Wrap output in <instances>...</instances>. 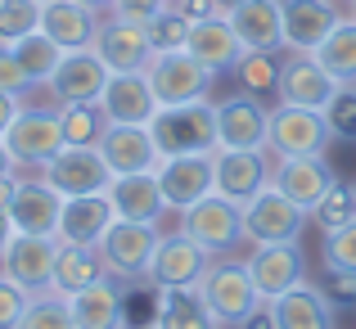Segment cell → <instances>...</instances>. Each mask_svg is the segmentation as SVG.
<instances>
[{
  "mask_svg": "<svg viewBox=\"0 0 356 329\" xmlns=\"http://www.w3.org/2000/svg\"><path fill=\"white\" fill-rule=\"evenodd\" d=\"M194 294L203 298V307L212 312V321L221 329H243L266 307L261 294H257V284H252V275H248V266H243V262H221V257H212V266L203 271Z\"/></svg>",
  "mask_w": 356,
  "mask_h": 329,
  "instance_id": "obj_1",
  "label": "cell"
},
{
  "mask_svg": "<svg viewBox=\"0 0 356 329\" xmlns=\"http://www.w3.org/2000/svg\"><path fill=\"white\" fill-rule=\"evenodd\" d=\"M149 136H154L158 154H212L221 145L217 140V104L212 99H194V104H172L158 109L149 118Z\"/></svg>",
  "mask_w": 356,
  "mask_h": 329,
  "instance_id": "obj_2",
  "label": "cell"
},
{
  "mask_svg": "<svg viewBox=\"0 0 356 329\" xmlns=\"http://www.w3.org/2000/svg\"><path fill=\"white\" fill-rule=\"evenodd\" d=\"M158 239H163V230L149 221H113L104 230V239L95 243L99 257H104V271L122 284H136V280H149V262H154L158 252Z\"/></svg>",
  "mask_w": 356,
  "mask_h": 329,
  "instance_id": "obj_3",
  "label": "cell"
},
{
  "mask_svg": "<svg viewBox=\"0 0 356 329\" xmlns=\"http://www.w3.org/2000/svg\"><path fill=\"white\" fill-rule=\"evenodd\" d=\"M181 230L190 234L194 243H203L212 257H230L239 243H248V234H243V203L226 199V194H217V190L181 212Z\"/></svg>",
  "mask_w": 356,
  "mask_h": 329,
  "instance_id": "obj_4",
  "label": "cell"
},
{
  "mask_svg": "<svg viewBox=\"0 0 356 329\" xmlns=\"http://www.w3.org/2000/svg\"><path fill=\"white\" fill-rule=\"evenodd\" d=\"M145 77H149V86H154L158 109H172V104L208 99L217 72H208L190 50H167V54H154V59H149Z\"/></svg>",
  "mask_w": 356,
  "mask_h": 329,
  "instance_id": "obj_5",
  "label": "cell"
},
{
  "mask_svg": "<svg viewBox=\"0 0 356 329\" xmlns=\"http://www.w3.org/2000/svg\"><path fill=\"white\" fill-rule=\"evenodd\" d=\"M330 122L321 109H298V104H275L266 127V149L275 158H316L330 149Z\"/></svg>",
  "mask_w": 356,
  "mask_h": 329,
  "instance_id": "obj_6",
  "label": "cell"
},
{
  "mask_svg": "<svg viewBox=\"0 0 356 329\" xmlns=\"http://www.w3.org/2000/svg\"><path fill=\"white\" fill-rule=\"evenodd\" d=\"M36 176H41L45 185H54L63 199H77V194H104L108 185H113V167L104 163V154H99L95 145H63Z\"/></svg>",
  "mask_w": 356,
  "mask_h": 329,
  "instance_id": "obj_7",
  "label": "cell"
},
{
  "mask_svg": "<svg viewBox=\"0 0 356 329\" xmlns=\"http://www.w3.org/2000/svg\"><path fill=\"white\" fill-rule=\"evenodd\" d=\"M307 221H312V212H302L293 199H284L275 185L257 190L243 203V234H248L252 248L257 243H298Z\"/></svg>",
  "mask_w": 356,
  "mask_h": 329,
  "instance_id": "obj_8",
  "label": "cell"
},
{
  "mask_svg": "<svg viewBox=\"0 0 356 329\" xmlns=\"http://www.w3.org/2000/svg\"><path fill=\"white\" fill-rule=\"evenodd\" d=\"M5 149L23 172H41L54 154L63 149L59 109H18V118L5 131Z\"/></svg>",
  "mask_w": 356,
  "mask_h": 329,
  "instance_id": "obj_9",
  "label": "cell"
},
{
  "mask_svg": "<svg viewBox=\"0 0 356 329\" xmlns=\"http://www.w3.org/2000/svg\"><path fill=\"white\" fill-rule=\"evenodd\" d=\"M212 266V252L203 243H194L185 230H172L158 239V252L149 262V284L158 294H172V289H199L203 271Z\"/></svg>",
  "mask_w": 356,
  "mask_h": 329,
  "instance_id": "obj_10",
  "label": "cell"
},
{
  "mask_svg": "<svg viewBox=\"0 0 356 329\" xmlns=\"http://www.w3.org/2000/svg\"><path fill=\"white\" fill-rule=\"evenodd\" d=\"M54 262H59V234H14L0 257V271L14 284H23L27 294H50Z\"/></svg>",
  "mask_w": 356,
  "mask_h": 329,
  "instance_id": "obj_11",
  "label": "cell"
},
{
  "mask_svg": "<svg viewBox=\"0 0 356 329\" xmlns=\"http://www.w3.org/2000/svg\"><path fill=\"white\" fill-rule=\"evenodd\" d=\"M158 185H163V199L172 212L194 208L199 199H208L217 172H212V154H176V158H158L154 167Z\"/></svg>",
  "mask_w": 356,
  "mask_h": 329,
  "instance_id": "obj_12",
  "label": "cell"
},
{
  "mask_svg": "<svg viewBox=\"0 0 356 329\" xmlns=\"http://www.w3.org/2000/svg\"><path fill=\"white\" fill-rule=\"evenodd\" d=\"M108 77H113V72L104 68V59L86 45V50H68L63 54L59 68H54V77L45 81V86H50L54 104H99Z\"/></svg>",
  "mask_w": 356,
  "mask_h": 329,
  "instance_id": "obj_13",
  "label": "cell"
},
{
  "mask_svg": "<svg viewBox=\"0 0 356 329\" xmlns=\"http://www.w3.org/2000/svg\"><path fill=\"white\" fill-rule=\"evenodd\" d=\"M212 172H217V185L212 190L226 194L235 203H248L257 190L270 185V158L266 149H212Z\"/></svg>",
  "mask_w": 356,
  "mask_h": 329,
  "instance_id": "obj_14",
  "label": "cell"
},
{
  "mask_svg": "<svg viewBox=\"0 0 356 329\" xmlns=\"http://www.w3.org/2000/svg\"><path fill=\"white\" fill-rule=\"evenodd\" d=\"M270 185H275L284 199H293L302 212H312L316 203L339 185V176L325 163V154H316V158H275V163H270Z\"/></svg>",
  "mask_w": 356,
  "mask_h": 329,
  "instance_id": "obj_15",
  "label": "cell"
},
{
  "mask_svg": "<svg viewBox=\"0 0 356 329\" xmlns=\"http://www.w3.org/2000/svg\"><path fill=\"white\" fill-rule=\"evenodd\" d=\"M252 275V284H257L261 303H270V298L289 294L293 284H302L307 280V257L298 243H257L252 248V257L243 262Z\"/></svg>",
  "mask_w": 356,
  "mask_h": 329,
  "instance_id": "obj_16",
  "label": "cell"
},
{
  "mask_svg": "<svg viewBox=\"0 0 356 329\" xmlns=\"http://www.w3.org/2000/svg\"><path fill=\"white\" fill-rule=\"evenodd\" d=\"M90 50L104 59L108 72H145L149 59H154V45H149V27L127 23V18H108L99 23Z\"/></svg>",
  "mask_w": 356,
  "mask_h": 329,
  "instance_id": "obj_17",
  "label": "cell"
},
{
  "mask_svg": "<svg viewBox=\"0 0 356 329\" xmlns=\"http://www.w3.org/2000/svg\"><path fill=\"white\" fill-rule=\"evenodd\" d=\"M280 104H298V109H321L339 95V81L316 63V54H298L289 50L284 68H280Z\"/></svg>",
  "mask_w": 356,
  "mask_h": 329,
  "instance_id": "obj_18",
  "label": "cell"
},
{
  "mask_svg": "<svg viewBox=\"0 0 356 329\" xmlns=\"http://www.w3.org/2000/svg\"><path fill=\"white\" fill-rule=\"evenodd\" d=\"M270 109H261V95H230L217 104V140L221 149H266Z\"/></svg>",
  "mask_w": 356,
  "mask_h": 329,
  "instance_id": "obj_19",
  "label": "cell"
},
{
  "mask_svg": "<svg viewBox=\"0 0 356 329\" xmlns=\"http://www.w3.org/2000/svg\"><path fill=\"white\" fill-rule=\"evenodd\" d=\"M284 18V45L298 54H312L325 36L339 27V0H280Z\"/></svg>",
  "mask_w": 356,
  "mask_h": 329,
  "instance_id": "obj_20",
  "label": "cell"
},
{
  "mask_svg": "<svg viewBox=\"0 0 356 329\" xmlns=\"http://www.w3.org/2000/svg\"><path fill=\"white\" fill-rule=\"evenodd\" d=\"M99 154L113 167V176H131V172H154L158 167V145L149 136V127L140 122H108L104 140H99Z\"/></svg>",
  "mask_w": 356,
  "mask_h": 329,
  "instance_id": "obj_21",
  "label": "cell"
},
{
  "mask_svg": "<svg viewBox=\"0 0 356 329\" xmlns=\"http://www.w3.org/2000/svg\"><path fill=\"white\" fill-rule=\"evenodd\" d=\"M270 329H334V303L325 289L316 284H293L289 294L270 298L266 303Z\"/></svg>",
  "mask_w": 356,
  "mask_h": 329,
  "instance_id": "obj_22",
  "label": "cell"
},
{
  "mask_svg": "<svg viewBox=\"0 0 356 329\" xmlns=\"http://www.w3.org/2000/svg\"><path fill=\"white\" fill-rule=\"evenodd\" d=\"M59 212H63V194L54 185L36 181H18V194L9 203V221L18 234H54L59 230Z\"/></svg>",
  "mask_w": 356,
  "mask_h": 329,
  "instance_id": "obj_23",
  "label": "cell"
},
{
  "mask_svg": "<svg viewBox=\"0 0 356 329\" xmlns=\"http://www.w3.org/2000/svg\"><path fill=\"white\" fill-rule=\"evenodd\" d=\"M230 27L243 50H280L284 45V18L280 0H230Z\"/></svg>",
  "mask_w": 356,
  "mask_h": 329,
  "instance_id": "obj_24",
  "label": "cell"
},
{
  "mask_svg": "<svg viewBox=\"0 0 356 329\" xmlns=\"http://www.w3.org/2000/svg\"><path fill=\"white\" fill-rule=\"evenodd\" d=\"M118 221L113 212V199L104 194H77V199H63V212H59V243H99L104 230Z\"/></svg>",
  "mask_w": 356,
  "mask_h": 329,
  "instance_id": "obj_25",
  "label": "cell"
},
{
  "mask_svg": "<svg viewBox=\"0 0 356 329\" xmlns=\"http://www.w3.org/2000/svg\"><path fill=\"white\" fill-rule=\"evenodd\" d=\"M99 109H104L108 122H140L149 127V118L158 113V99H154V86H149L145 72H113L99 95Z\"/></svg>",
  "mask_w": 356,
  "mask_h": 329,
  "instance_id": "obj_26",
  "label": "cell"
},
{
  "mask_svg": "<svg viewBox=\"0 0 356 329\" xmlns=\"http://www.w3.org/2000/svg\"><path fill=\"white\" fill-rule=\"evenodd\" d=\"M41 32L68 54V50H86L95 41L99 23H95V9H86L81 0H45L41 5Z\"/></svg>",
  "mask_w": 356,
  "mask_h": 329,
  "instance_id": "obj_27",
  "label": "cell"
},
{
  "mask_svg": "<svg viewBox=\"0 0 356 329\" xmlns=\"http://www.w3.org/2000/svg\"><path fill=\"white\" fill-rule=\"evenodd\" d=\"M108 199H113V212H118L122 221H149V225H158V217L167 212L163 185H158L154 172L113 176V185H108Z\"/></svg>",
  "mask_w": 356,
  "mask_h": 329,
  "instance_id": "obj_28",
  "label": "cell"
},
{
  "mask_svg": "<svg viewBox=\"0 0 356 329\" xmlns=\"http://www.w3.org/2000/svg\"><path fill=\"white\" fill-rule=\"evenodd\" d=\"M185 50H190L208 72H230V68L239 63L243 45H239L235 27H230V18L217 14V18H199V23L190 27V41H185Z\"/></svg>",
  "mask_w": 356,
  "mask_h": 329,
  "instance_id": "obj_29",
  "label": "cell"
},
{
  "mask_svg": "<svg viewBox=\"0 0 356 329\" xmlns=\"http://www.w3.org/2000/svg\"><path fill=\"white\" fill-rule=\"evenodd\" d=\"M104 257L95 243H59V262H54V294L72 298L81 289H90L95 280H104Z\"/></svg>",
  "mask_w": 356,
  "mask_h": 329,
  "instance_id": "obj_30",
  "label": "cell"
},
{
  "mask_svg": "<svg viewBox=\"0 0 356 329\" xmlns=\"http://www.w3.org/2000/svg\"><path fill=\"white\" fill-rule=\"evenodd\" d=\"M72 316H77V329H122V294L113 284V275L95 280L90 289L68 298Z\"/></svg>",
  "mask_w": 356,
  "mask_h": 329,
  "instance_id": "obj_31",
  "label": "cell"
},
{
  "mask_svg": "<svg viewBox=\"0 0 356 329\" xmlns=\"http://www.w3.org/2000/svg\"><path fill=\"white\" fill-rule=\"evenodd\" d=\"M312 54L339 86H356V18H339V27Z\"/></svg>",
  "mask_w": 356,
  "mask_h": 329,
  "instance_id": "obj_32",
  "label": "cell"
},
{
  "mask_svg": "<svg viewBox=\"0 0 356 329\" xmlns=\"http://www.w3.org/2000/svg\"><path fill=\"white\" fill-rule=\"evenodd\" d=\"M154 329H221V325L212 321V312L203 307V298L194 289H172V294H163Z\"/></svg>",
  "mask_w": 356,
  "mask_h": 329,
  "instance_id": "obj_33",
  "label": "cell"
},
{
  "mask_svg": "<svg viewBox=\"0 0 356 329\" xmlns=\"http://www.w3.org/2000/svg\"><path fill=\"white\" fill-rule=\"evenodd\" d=\"M9 50L18 54V63H23V72L32 77V86L50 81V77H54V68H59V59H63V50L41 32V27H36L32 36H23V41H14Z\"/></svg>",
  "mask_w": 356,
  "mask_h": 329,
  "instance_id": "obj_34",
  "label": "cell"
},
{
  "mask_svg": "<svg viewBox=\"0 0 356 329\" xmlns=\"http://www.w3.org/2000/svg\"><path fill=\"white\" fill-rule=\"evenodd\" d=\"M59 127H63V145H95L104 140L108 118L99 104H59Z\"/></svg>",
  "mask_w": 356,
  "mask_h": 329,
  "instance_id": "obj_35",
  "label": "cell"
},
{
  "mask_svg": "<svg viewBox=\"0 0 356 329\" xmlns=\"http://www.w3.org/2000/svg\"><path fill=\"white\" fill-rule=\"evenodd\" d=\"M280 68H284V63H280V50H243L230 72L239 77V86L248 90V95H266V90L280 86Z\"/></svg>",
  "mask_w": 356,
  "mask_h": 329,
  "instance_id": "obj_36",
  "label": "cell"
},
{
  "mask_svg": "<svg viewBox=\"0 0 356 329\" xmlns=\"http://www.w3.org/2000/svg\"><path fill=\"white\" fill-rule=\"evenodd\" d=\"M14 329H77V316H72V303L63 294H32L27 298V312L18 316Z\"/></svg>",
  "mask_w": 356,
  "mask_h": 329,
  "instance_id": "obj_37",
  "label": "cell"
},
{
  "mask_svg": "<svg viewBox=\"0 0 356 329\" xmlns=\"http://www.w3.org/2000/svg\"><path fill=\"white\" fill-rule=\"evenodd\" d=\"M190 14H185L181 5H167L163 14L149 18V45H154V54H167V50H185V41H190Z\"/></svg>",
  "mask_w": 356,
  "mask_h": 329,
  "instance_id": "obj_38",
  "label": "cell"
},
{
  "mask_svg": "<svg viewBox=\"0 0 356 329\" xmlns=\"http://www.w3.org/2000/svg\"><path fill=\"white\" fill-rule=\"evenodd\" d=\"M41 27V0H0V45H14Z\"/></svg>",
  "mask_w": 356,
  "mask_h": 329,
  "instance_id": "obj_39",
  "label": "cell"
},
{
  "mask_svg": "<svg viewBox=\"0 0 356 329\" xmlns=\"http://www.w3.org/2000/svg\"><path fill=\"white\" fill-rule=\"evenodd\" d=\"M352 217H356V190H352V185H343V181L334 185V190H330V194H325V199L312 208V221L321 225L325 234L339 230V225H348Z\"/></svg>",
  "mask_w": 356,
  "mask_h": 329,
  "instance_id": "obj_40",
  "label": "cell"
},
{
  "mask_svg": "<svg viewBox=\"0 0 356 329\" xmlns=\"http://www.w3.org/2000/svg\"><path fill=\"white\" fill-rule=\"evenodd\" d=\"M321 257H325V271H352L356 275V217L348 225H339V230L325 234Z\"/></svg>",
  "mask_w": 356,
  "mask_h": 329,
  "instance_id": "obj_41",
  "label": "cell"
},
{
  "mask_svg": "<svg viewBox=\"0 0 356 329\" xmlns=\"http://www.w3.org/2000/svg\"><path fill=\"white\" fill-rule=\"evenodd\" d=\"M325 122L334 140H356V86H339V95L325 104Z\"/></svg>",
  "mask_w": 356,
  "mask_h": 329,
  "instance_id": "obj_42",
  "label": "cell"
},
{
  "mask_svg": "<svg viewBox=\"0 0 356 329\" xmlns=\"http://www.w3.org/2000/svg\"><path fill=\"white\" fill-rule=\"evenodd\" d=\"M27 289L23 284H14V280L5 275V271H0V329H14L18 325V316L27 312Z\"/></svg>",
  "mask_w": 356,
  "mask_h": 329,
  "instance_id": "obj_43",
  "label": "cell"
},
{
  "mask_svg": "<svg viewBox=\"0 0 356 329\" xmlns=\"http://www.w3.org/2000/svg\"><path fill=\"white\" fill-rule=\"evenodd\" d=\"M0 90H9V95H18V99L32 90V77L23 72V63H18V54L9 50V45H0Z\"/></svg>",
  "mask_w": 356,
  "mask_h": 329,
  "instance_id": "obj_44",
  "label": "cell"
},
{
  "mask_svg": "<svg viewBox=\"0 0 356 329\" xmlns=\"http://www.w3.org/2000/svg\"><path fill=\"white\" fill-rule=\"evenodd\" d=\"M172 0H113V18H127V23H140L149 27V18L163 14Z\"/></svg>",
  "mask_w": 356,
  "mask_h": 329,
  "instance_id": "obj_45",
  "label": "cell"
},
{
  "mask_svg": "<svg viewBox=\"0 0 356 329\" xmlns=\"http://www.w3.org/2000/svg\"><path fill=\"white\" fill-rule=\"evenodd\" d=\"M330 298H339V303H356V275H352V271H330Z\"/></svg>",
  "mask_w": 356,
  "mask_h": 329,
  "instance_id": "obj_46",
  "label": "cell"
},
{
  "mask_svg": "<svg viewBox=\"0 0 356 329\" xmlns=\"http://www.w3.org/2000/svg\"><path fill=\"white\" fill-rule=\"evenodd\" d=\"M18 109H23V99H18V95H9V90H0V140H5L9 122L18 118Z\"/></svg>",
  "mask_w": 356,
  "mask_h": 329,
  "instance_id": "obj_47",
  "label": "cell"
},
{
  "mask_svg": "<svg viewBox=\"0 0 356 329\" xmlns=\"http://www.w3.org/2000/svg\"><path fill=\"white\" fill-rule=\"evenodd\" d=\"M18 181H23V176H14V172L0 176V208L5 212H9V203H14V194H18Z\"/></svg>",
  "mask_w": 356,
  "mask_h": 329,
  "instance_id": "obj_48",
  "label": "cell"
},
{
  "mask_svg": "<svg viewBox=\"0 0 356 329\" xmlns=\"http://www.w3.org/2000/svg\"><path fill=\"white\" fill-rule=\"evenodd\" d=\"M14 221H9V212L5 208H0V257H5V248H9V239H14Z\"/></svg>",
  "mask_w": 356,
  "mask_h": 329,
  "instance_id": "obj_49",
  "label": "cell"
},
{
  "mask_svg": "<svg viewBox=\"0 0 356 329\" xmlns=\"http://www.w3.org/2000/svg\"><path fill=\"white\" fill-rule=\"evenodd\" d=\"M5 172H18V163H14V154L5 149V140H0V176H5Z\"/></svg>",
  "mask_w": 356,
  "mask_h": 329,
  "instance_id": "obj_50",
  "label": "cell"
},
{
  "mask_svg": "<svg viewBox=\"0 0 356 329\" xmlns=\"http://www.w3.org/2000/svg\"><path fill=\"white\" fill-rule=\"evenodd\" d=\"M86 9H113V0H81Z\"/></svg>",
  "mask_w": 356,
  "mask_h": 329,
  "instance_id": "obj_51",
  "label": "cell"
},
{
  "mask_svg": "<svg viewBox=\"0 0 356 329\" xmlns=\"http://www.w3.org/2000/svg\"><path fill=\"white\" fill-rule=\"evenodd\" d=\"M348 18H356V0H348Z\"/></svg>",
  "mask_w": 356,
  "mask_h": 329,
  "instance_id": "obj_52",
  "label": "cell"
},
{
  "mask_svg": "<svg viewBox=\"0 0 356 329\" xmlns=\"http://www.w3.org/2000/svg\"><path fill=\"white\" fill-rule=\"evenodd\" d=\"M41 5H45V0H41Z\"/></svg>",
  "mask_w": 356,
  "mask_h": 329,
  "instance_id": "obj_53",
  "label": "cell"
},
{
  "mask_svg": "<svg viewBox=\"0 0 356 329\" xmlns=\"http://www.w3.org/2000/svg\"><path fill=\"white\" fill-rule=\"evenodd\" d=\"M172 5H176V0H172Z\"/></svg>",
  "mask_w": 356,
  "mask_h": 329,
  "instance_id": "obj_54",
  "label": "cell"
}]
</instances>
